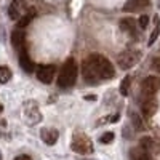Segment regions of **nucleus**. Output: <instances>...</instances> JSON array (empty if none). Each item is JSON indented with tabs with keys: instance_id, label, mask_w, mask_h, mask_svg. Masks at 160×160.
<instances>
[{
	"instance_id": "obj_6",
	"label": "nucleus",
	"mask_w": 160,
	"mask_h": 160,
	"mask_svg": "<svg viewBox=\"0 0 160 160\" xmlns=\"http://www.w3.org/2000/svg\"><path fill=\"white\" fill-rule=\"evenodd\" d=\"M28 10H29V7H28V3H26L24 0H13L10 8H8V15H10L11 19L18 21Z\"/></svg>"
},
{
	"instance_id": "obj_9",
	"label": "nucleus",
	"mask_w": 160,
	"mask_h": 160,
	"mask_svg": "<svg viewBox=\"0 0 160 160\" xmlns=\"http://www.w3.org/2000/svg\"><path fill=\"white\" fill-rule=\"evenodd\" d=\"M11 45L15 47V50L19 53L22 50H26V34L22 29H15L11 34Z\"/></svg>"
},
{
	"instance_id": "obj_23",
	"label": "nucleus",
	"mask_w": 160,
	"mask_h": 160,
	"mask_svg": "<svg viewBox=\"0 0 160 160\" xmlns=\"http://www.w3.org/2000/svg\"><path fill=\"white\" fill-rule=\"evenodd\" d=\"M152 69L160 74V58H154L152 59Z\"/></svg>"
},
{
	"instance_id": "obj_28",
	"label": "nucleus",
	"mask_w": 160,
	"mask_h": 160,
	"mask_svg": "<svg viewBox=\"0 0 160 160\" xmlns=\"http://www.w3.org/2000/svg\"><path fill=\"white\" fill-rule=\"evenodd\" d=\"M0 160H2V155H0Z\"/></svg>"
},
{
	"instance_id": "obj_18",
	"label": "nucleus",
	"mask_w": 160,
	"mask_h": 160,
	"mask_svg": "<svg viewBox=\"0 0 160 160\" xmlns=\"http://www.w3.org/2000/svg\"><path fill=\"white\" fill-rule=\"evenodd\" d=\"M11 80V71L7 66H0V83H8Z\"/></svg>"
},
{
	"instance_id": "obj_7",
	"label": "nucleus",
	"mask_w": 160,
	"mask_h": 160,
	"mask_svg": "<svg viewBox=\"0 0 160 160\" xmlns=\"http://www.w3.org/2000/svg\"><path fill=\"white\" fill-rule=\"evenodd\" d=\"M37 78L42 83H51L55 78V66L51 64H43L37 68Z\"/></svg>"
},
{
	"instance_id": "obj_26",
	"label": "nucleus",
	"mask_w": 160,
	"mask_h": 160,
	"mask_svg": "<svg viewBox=\"0 0 160 160\" xmlns=\"http://www.w3.org/2000/svg\"><path fill=\"white\" fill-rule=\"evenodd\" d=\"M2 111H3V106H2V102H0V114H2Z\"/></svg>"
},
{
	"instance_id": "obj_19",
	"label": "nucleus",
	"mask_w": 160,
	"mask_h": 160,
	"mask_svg": "<svg viewBox=\"0 0 160 160\" xmlns=\"http://www.w3.org/2000/svg\"><path fill=\"white\" fill-rule=\"evenodd\" d=\"M130 83H131V78H130V75H127V77L122 80V85H120V93H122L123 96L128 95V91H130Z\"/></svg>"
},
{
	"instance_id": "obj_13",
	"label": "nucleus",
	"mask_w": 160,
	"mask_h": 160,
	"mask_svg": "<svg viewBox=\"0 0 160 160\" xmlns=\"http://www.w3.org/2000/svg\"><path fill=\"white\" fill-rule=\"evenodd\" d=\"M19 64H21V68H22L24 72H28V74L34 72V62H32V59L28 55V50L19 51Z\"/></svg>"
},
{
	"instance_id": "obj_25",
	"label": "nucleus",
	"mask_w": 160,
	"mask_h": 160,
	"mask_svg": "<svg viewBox=\"0 0 160 160\" xmlns=\"http://www.w3.org/2000/svg\"><path fill=\"white\" fill-rule=\"evenodd\" d=\"M15 160H31V157L29 155H18Z\"/></svg>"
},
{
	"instance_id": "obj_20",
	"label": "nucleus",
	"mask_w": 160,
	"mask_h": 160,
	"mask_svg": "<svg viewBox=\"0 0 160 160\" xmlns=\"http://www.w3.org/2000/svg\"><path fill=\"white\" fill-rule=\"evenodd\" d=\"M130 117H131V122H133V127H135L136 130H139V131H141V130H144V125H142V120L139 118V115H138V114H131Z\"/></svg>"
},
{
	"instance_id": "obj_1",
	"label": "nucleus",
	"mask_w": 160,
	"mask_h": 160,
	"mask_svg": "<svg viewBox=\"0 0 160 160\" xmlns=\"http://www.w3.org/2000/svg\"><path fill=\"white\" fill-rule=\"evenodd\" d=\"M88 61L91 62L93 68H95V71H96V74L99 75L101 80H104V78H112V77L115 75V69H114L112 62L106 58V56L98 55V53H93L91 56H88Z\"/></svg>"
},
{
	"instance_id": "obj_4",
	"label": "nucleus",
	"mask_w": 160,
	"mask_h": 160,
	"mask_svg": "<svg viewBox=\"0 0 160 160\" xmlns=\"http://www.w3.org/2000/svg\"><path fill=\"white\" fill-rule=\"evenodd\" d=\"M141 59V53L138 50H127L123 53H120L118 55V66L122 69H131L135 64H138V61Z\"/></svg>"
},
{
	"instance_id": "obj_5",
	"label": "nucleus",
	"mask_w": 160,
	"mask_h": 160,
	"mask_svg": "<svg viewBox=\"0 0 160 160\" xmlns=\"http://www.w3.org/2000/svg\"><path fill=\"white\" fill-rule=\"evenodd\" d=\"M141 90H142V95L154 96L155 93L160 90V77H155V75L146 77L142 80V83H141Z\"/></svg>"
},
{
	"instance_id": "obj_16",
	"label": "nucleus",
	"mask_w": 160,
	"mask_h": 160,
	"mask_svg": "<svg viewBox=\"0 0 160 160\" xmlns=\"http://www.w3.org/2000/svg\"><path fill=\"white\" fill-rule=\"evenodd\" d=\"M34 18H35V10H34V8H29V10L26 11L24 15L18 19V28H19V29L26 28V26H28V24H29V22H31Z\"/></svg>"
},
{
	"instance_id": "obj_22",
	"label": "nucleus",
	"mask_w": 160,
	"mask_h": 160,
	"mask_svg": "<svg viewBox=\"0 0 160 160\" xmlns=\"http://www.w3.org/2000/svg\"><path fill=\"white\" fill-rule=\"evenodd\" d=\"M148 24H149L148 15H142V16L139 18V28H141V29H146V28H148Z\"/></svg>"
},
{
	"instance_id": "obj_24",
	"label": "nucleus",
	"mask_w": 160,
	"mask_h": 160,
	"mask_svg": "<svg viewBox=\"0 0 160 160\" xmlns=\"http://www.w3.org/2000/svg\"><path fill=\"white\" fill-rule=\"evenodd\" d=\"M5 130H7V120H0V136Z\"/></svg>"
},
{
	"instance_id": "obj_27",
	"label": "nucleus",
	"mask_w": 160,
	"mask_h": 160,
	"mask_svg": "<svg viewBox=\"0 0 160 160\" xmlns=\"http://www.w3.org/2000/svg\"><path fill=\"white\" fill-rule=\"evenodd\" d=\"M158 7H160V0H158Z\"/></svg>"
},
{
	"instance_id": "obj_2",
	"label": "nucleus",
	"mask_w": 160,
	"mask_h": 160,
	"mask_svg": "<svg viewBox=\"0 0 160 160\" xmlns=\"http://www.w3.org/2000/svg\"><path fill=\"white\" fill-rule=\"evenodd\" d=\"M77 75H78V68H77L75 59L74 58L66 59V62L62 64V68H61L59 77H58L59 87H62V88L72 87L75 83V80H77Z\"/></svg>"
},
{
	"instance_id": "obj_8",
	"label": "nucleus",
	"mask_w": 160,
	"mask_h": 160,
	"mask_svg": "<svg viewBox=\"0 0 160 160\" xmlns=\"http://www.w3.org/2000/svg\"><path fill=\"white\" fill-rule=\"evenodd\" d=\"M82 75H83V78H85V82H88V83H98L99 82V75L96 74V71H95V68L91 66V62L88 61V58L82 62Z\"/></svg>"
},
{
	"instance_id": "obj_17",
	"label": "nucleus",
	"mask_w": 160,
	"mask_h": 160,
	"mask_svg": "<svg viewBox=\"0 0 160 160\" xmlns=\"http://www.w3.org/2000/svg\"><path fill=\"white\" fill-rule=\"evenodd\" d=\"M158 34H160V19H158V16H155L154 18V31H152V34H151V37H149V45H152L155 40H157V37H158Z\"/></svg>"
},
{
	"instance_id": "obj_14",
	"label": "nucleus",
	"mask_w": 160,
	"mask_h": 160,
	"mask_svg": "<svg viewBox=\"0 0 160 160\" xmlns=\"http://www.w3.org/2000/svg\"><path fill=\"white\" fill-rule=\"evenodd\" d=\"M130 158L131 160H151V154L139 146V148H133L130 151Z\"/></svg>"
},
{
	"instance_id": "obj_10",
	"label": "nucleus",
	"mask_w": 160,
	"mask_h": 160,
	"mask_svg": "<svg viewBox=\"0 0 160 160\" xmlns=\"http://www.w3.org/2000/svg\"><path fill=\"white\" fill-rule=\"evenodd\" d=\"M149 0H127V3L123 5V11L127 13H136V11H141L144 8L149 7Z\"/></svg>"
},
{
	"instance_id": "obj_12",
	"label": "nucleus",
	"mask_w": 160,
	"mask_h": 160,
	"mask_svg": "<svg viewBox=\"0 0 160 160\" xmlns=\"http://www.w3.org/2000/svg\"><path fill=\"white\" fill-rule=\"evenodd\" d=\"M58 136H59V133H58L56 128H42L40 130V138H42V141L48 146L56 144Z\"/></svg>"
},
{
	"instance_id": "obj_11",
	"label": "nucleus",
	"mask_w": 160,
	"mask_h": 160,
	"mask_svg": "<svg viewBox=\"0 0 160 160\" xmlns=\"http://www.w3.org/2000/svg\"><path fill=\"white\" fill-rule=\"evenodd\" d=\"M141 111L146 117H152L157 112V101L154 99V96H146L144 95V101L141 104Z\"/></svg>"
},
{
	"instance_id": "obj_3",
	"label": "nucleus",
	"mask_w": 160,
	"mask_h": 160,
	"mask_svg": "<svg viewBox=\"0 0 160 160\" xmlns=\"http://www.w3.org/2000/svg\"><path fill=\"white\" fill-rule=\"evenodd\" d=\"M71 148L77 154L87 155V154L93 152V141L90 139V136L85 135V133H75L74 138H72V142H71Z\"/></svg>"
},
{
	"instance_id": "obj_21",
	"label": "nucleus",
	"mask_w": 160,
	"mask_h": 160,
	"mask_svg": "<svg viewBox=\"0 0 160 160\" xmlns=\"http://www.w3.org/2000/svg\"><path fill=\"white\" fill-rule=\"evenodd\" d=\"M112 141H114V133H112V131L104 133V135L99 138V142H102V144H109V142H112Z\"/></svg>"
},
{
	"instance_id": "obj_15",
	"label": "nucleus",
	"mask_w": 160,
	"mask_h": 160,
	"mask_svg": "<svg viewBox=\"0 0 160 160\" xmlns=\"http://www.w3.org/2000/svg\"><path fill=\"white\" fill-rule=\"evenodd\" d=\"M120 29L128 32V34H131V35H135L136 34V22H135V19H131V18L122 19V21H120Z\"/></svg>"
}]
</instances>
